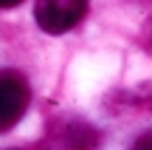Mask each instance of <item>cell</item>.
<instances>
[{"mask_svg": "<svg viewBox=\"0 0 152 150\" xmlns=\"http://www.w3.org/2000/svg\"><path fill=\"white\" fill-rule=\"evenodd\" d=\"M90 0H37V26L48 34H65L73 26H79L87 14Z\"/></svg>", "mask_w": 152, "mask_h": 150, "instance_id": "obj_1", "label": "cell"}, {"mask_svg": "<svg viewBox=\"0 0 152 150\" xmlns=\"http://www.w3.org/2000/svg\"><path fill=\"white\" fill-rule=\"evenodd\" d=\"M31 91L23 74L17 71H0V133L11 130L28 111Z\"/></svg>", "mask_w": 152, "mask_h": 150, "instance_id": "obj_2", "label": "cell"}, {"mask_svg": "<svg viewBox=\"0 0 152 150\" xmlns=\"http://www.w3.org/2000/svg\"><path fill=\"white\" fill-rule=\"evenodd\" d=\"M132 150H152V133H144L141 139L135 142V147Z\"/></svg>", "mask_w": 152, "mask_h": 150, "instance_id": "obj_3", "label": "cell"}, {"mask_svg": "<svg viewBox=\"0 0 152 150\" xmlns=\"http://www.w3.org/2000/svg\"><path fill=\"white\" fill-rule=\"evenodd\" d=\"M23 3V0H0V9H11V6Z\"/></svg>", "mask_w": 152, "mask_h": 150, "instance_id": "obj_4", "label": "cell"}]
</instances>
